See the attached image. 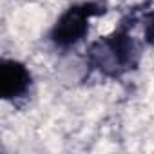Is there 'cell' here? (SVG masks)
<instances>
[{"instance_id": "obj_3", "label": "cell", "mask_w": 154, "mask_h": 154, "mask_svg": "<svg viewBox=\"0 0 154 154\" xmlns=\"http://www.w3.org/2000/svg\"><path fill=\"white\" fill-rule=\"evenodd\" d=\"M147 36H149L150 42H154V18L150 20V24H149V27H147Z\"/></svg>"}, {"instance_id": "obj_2", "label": "cell", "mask_w": 154, "mask_h": 154, "mask_svg": "<svg viewBox=\"0 0 154 154\" xmlns=\"http://www.w3.org/2000/svg\"><path fill=\"white\" fill-rule=\"evenodd\" d=\"M85 15H89V11L85 13L84 9H71L56 26V31H54L56 42L71 44L78 40L85 33Z\"/></svg>"}, {"instance_id": "obj_1", "label": "cell", "mask_w": 154, "mask_h": 154, "mask_svg": "<svg viewBox=\"0 0 154 154\" xmlns=\"http://www.w3.org/2000/svg\"><path fill=\"white\" fill-rule=\"evenodd\" d=\"M29 82V76L26 69L15 62H8L2 65V72H0V91L6 98L18 96L20 93L26 91Z\"/></svg>"}]
</instances>
